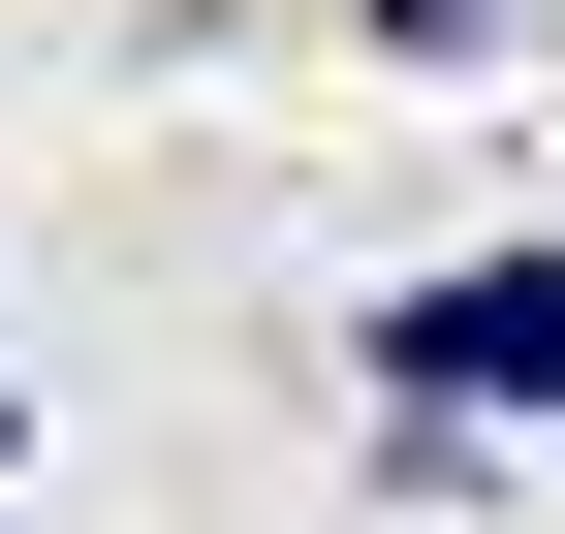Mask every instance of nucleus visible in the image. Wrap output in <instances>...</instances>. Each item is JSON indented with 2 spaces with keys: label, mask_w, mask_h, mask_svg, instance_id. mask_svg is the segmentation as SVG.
<instances>
[{
  "label": "nucleus",
  "mask_w": 565,
  "mask_h": 534,
  "mask_svg": "<svg viewBox=\"0 0 565 534\" xmlns=\"http://www.w3.org/2000/svg\"><path fill=\"white\" fill-rule=\"evenodd\" d=\"M377 377H408V409H565V252H503V284H408V314H377Z\"/></svg>",
  "instance_id": "nucleus-1"
},
{
  "label": "nucleus",
  "mask_w": 565,
  "mask_h": 534,
  "mask_svg": "<svg viewBox=\"0 0 565 534\" xmlns=\"http://www.w3.org/2000/svg\"><path fill=\"white\" fill-rule=\"evenodd\" d=\"M0 472H32V409H0Z\"/></svg>",
  "instance_id": "nucleus-2"
}]
</instances>
